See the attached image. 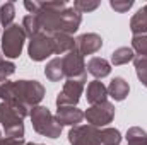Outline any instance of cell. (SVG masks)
Wrapping results in <instances>:
<instances>
[{"label": "cell", "mask_w": 147, "mask_h": 145, "mask_svg": "<svg viewBox=\"0 0 147 145\" xmlns=\"http://www.w3.org/2000/svg\"><path fill=\"white\" fill-rule=\"evenodd\" d=\"M29 116V109L17 103H0V123L5 137L24 138V118Z\"/></svg>", "instance_id": "1"}, {"label": "cell", "mask_w": 147, "mask_h": 145, "mask_svg": "<svg viewBox=\"0 0 147 145\" xmlns=\"http://www.w3.org/2000/svg\"><path fill=\"white\" fill-rule=\"evenodd\" d=\"M12 92H14L12 101L7 103H17L29 111L34 106H39V103L45 97V87L38 80H17L14 82Z\"/></svg>", "instance_id": "2"}, {"label": "cell", "mask_w": 147, "mask_h": 145, "mask_svg": "<svg viewBox=\"0 0 147 145\" xmlns=\"http://www.w3.org/2000/svg\"><path fill=\"white\" fill-rule=\"evenodd\" d=\"M29 118L33 123L34 132L48 137V138H58L62 135V125L57 121L55 114L46 108V106H34L29 111Z\"/></svg>", "instance_id": "3"}, {"label": "cell", "mask_w": 147, "mask_h": 145, "mask_svg": "<svg viewBox=\"0 0 147 145\" xmlns=\"http://www.w3.org/2000/svg\"><path fill=\"white\" fill-rule=\"evenodd\" d=\"M24 41H26V33L21 24L14 22L12 26L5 28L2 34V53L5 55V58L7 60L19 58L24 48Z\"/></svg>", "instance_id": "4"}, {"label": "cell", "mask_w": 147, "mask_h": 145, "mask_svg": "<svg viewBox=\"0 0 147 145\" xmlns=\"http://www.w3.org/2000/svg\"><path fill=\"white\" fill-rule=\"evenodd\" d=\"M87 79H67L62 91L57 96V108L62 106H77L80 101V96L84 92Z\"/></svg>", "instance_id": "5"}, {"label": "cell", "mask_w": 147, "mask_h": 145, "mask_svg": "<svg viewBox=\"0 0 147 145\" xmlns=\"http://www.w3.org/2000/svg\"><path fill=\"white\" fill-rule=\"evenodd\" d=\"M84 118L87 119V125H91V126L106 128L115 118V106L110 101L96 104V106H89L84 111Z\"/></svg>", "instance_id": "6"}, {"label": "cell", "mask_w": 147, "mask_h": 145, "mask_svg": "<svg viewBox=\"0 0 147 145\" xmlns=\"http://www.w3.org/2000/svg\"><path fill=\"white\" fill-rule=\"evenodd\" d=\"M62 65H63V73L67 79H87V70H86V62L84 56L79 51H69L67 55L62 56Z\"/></svg>", "instance_id": "7"}, {"label": "cell", "mask_w": 147, "mask_h": 145, "mask_svg": "<svg viewBox=\"0 0 147 145\" xmlns=\"http://www.w3.org/2000/svg\"><path fill=\"white\" fill-rule=\"evenodd\" d=\"M70 145H99V128L91 125H77L69 132Z\"/></svg>", "instance_id": "8"}, {"label": "cell", "mask_w": 147, "mask_h": 145, "mask_svg": "<svg viewBox=\"0 0 147 145\" xmlns=\"http://www.w3.org/2000/svg\"><path fill=\"white\" fill-rule=\"evenodd\" d=\"M28 55L33 62H43L48 56L55 55L53 53V43L51 38L45 36V34H36L29 39L28 44Z\"/></svg>", "instance_id": "9"}, {"label": "cell", "mask_w": 147, "mask_h": 145, "mask_svg": "<svg viewBox=\"0 0 147 145\" xmlns=\"http://www.w3.org/2000/svg\"><path fill=\"white\" fill-rule=\"evenodd\" d=\"M103 48V38L96 33H86L75 38V51H79L82 56L94 55Z\"/></svg>", "instance_id": "10"}, {"label": "cell", "mask_w": 147, "mask_h": 145, "mask_svg": "<svg viewBox=\"0 0 147 145\" xmlns=\"http://www.w3.org/2000/svg\"><path fill=\"white\" fill-rule=\"evenodd\" d=\"M55 118L62 126H77L84 119V111L77 106H62L57 109Z\"/></svg>", "instance_id": "11"}, {"label": "cell", "mask_w": 147, "mask_h": 145, "mask_svg": "<svg viewBox=\"0 0 147 145\" xmlns=\"http://www.w3.org/2000/svg\"><path fill=\"white\" fill-rule=\"evenodd\" d=\"M86 97H87V103H89L91 106L106 103V101H108V87H106L101 80H92V82L87 84Z\"/></svg>", "instance_id": "12"}, {"label": "cell", "mask_w": 147, "mask_h": 145, "mask_svg": "<svg viewBox=\"0 0 147 145\" xmlns=\"http://www.w3.org/2000/svg\"><path fill=\"white\" fill-rule=\"evenodd\" d=\"M86 70L91 73L96 80L105 79L111 73V63L108 60L101 58V56H92L87 63H86Z\"/></svg>", "instance_id": "13"}, {"label": "cell", "mask_w": 147, "mask_h": 145, "mask_svg": "<svg viewBox=\"0 0 147 145\" xmlns=\"http://www.w3.org/2000/svg\"><path fill=\"white\" fill-rule=\"evenodd\" d=\"M130 92V85L123 77H115L108 85V96L115 101H125Z\"/></svg>", "instance_id": "14"}, {"label": "cell", "mask_w": 147, "mask_h": 145, "mask_svg": "<svg viewBox=\"0 0 147 145\" xmlns=\"http://www.w3.org/2000/svg\"><path fill=\"white\" fill-rule=\"evenodd\" d=\"M51 43L55 55H67L69 51L75 50V38L72 34H55L51 38Z\"/></svg>", "instance_id": "15"}, {"label": "cell", "mask_w": 147, "mask_h": 145, "mask_svg": "<svg viewBox=\"0 0 147 145\" xmlns=\"http://www.w3.org/2000/svg\"><path fill=\"white\" fill-rule=\"evenodd\" d=\"M130 31H132L134 36L147 34V3L132 15V19H130Z\"/></svg>", "instance_id": "16"}, {"label": "cell", "mask_w": 147, "mask_h": 145, "mask_svg": "<svg viewBox=\"0 0 147 145\" xmlns=\"http://www.w3.org/2000/svg\"><path fill=\"white\" fill-rule=\"evenodd\" d=\"M45 75L50 82H60L65 73H63V65H62V58L57 56V58H51L46 67H45Z\"/></svg>", "instance_id": "17"}, {"label": "cell", "mask_w": 147, "mask_h": 145, "mask_svg": "<svg viewBox=\"0 0 147 145\" xmlns=\"http://www.w3.org/2000/svg\"><path fill=\"white\" fill-rule=\"evenodd\" d=\"M135 60V53L132 48L128 46H121V48H116L113 53H111V65L115 67H120V65H127L128 62H134Z\"/></svg>", "instance_id": "18"}, {"label": "cell", "mask_w": 147, "mask_h": 145, "mask_svg": "<svg viewBox=\"0 0 147 145\" xmlns=\"http://www.w3.org/2000/svg\"><path fill=\"white\" fill-rule=\"evenodd\" d=\"M121 133L116 128H101L99 130V145H120Z\"/></svg>", "instance_id": "19"}, {"label": "cell", "mask_w": 147, "mask_h": 145, "mask_svg": "<svg viewBox=\"0 0 147 145\" xmlns=\"http://www.w3.org/2000/svg\"><path fill=\"white\" fill-rule=\"evenodd\" d=\"M14 17H16V5L14 2H5L0 5V24L3 28H9L14 24Z\"/></svg>", "instance_id": "20"}, {"label": "cell", "mask_w": 147, "mask_h": 145, "mask_svg": "<svg viewBox=\"0 0 147 145\" xmlns=\"http://www.w3.org/2000/svg\"><path fill=\"white\" fill-rule=\"evenodd\" d=\"M127 144L128 145H147V132L140 126H132L127 132Z\"/></svg>", "instance_id": "21"}, {"label": "cell", "mask_w": 147, "mask_h": 145, "mask_svg": "<svg viewBox=\"0 0 147 145\" xmlns=\"http://www.w3.org/2000/svg\"><path fill=\"white\" fill-rule=\"evenodd\" d=\"M132 50L137 58H147V34L132 38Z\"/></svg>", "instance_id": "22"}, {"label": "cell", "mask_w": 147, "mask_h": 145, "mask_svg": "<svg viewBox=\"0 0 147 145\" xmlns=\"http://www.w3.org/2000/svg\"><path fill=\"white\" fill-rule=\"evenodd\" d=\"M134 65H135L137 79L142 82L144 87H147V58H137V56H135Z\"/></svg>", "instance_id": "23"}, {"label": "cell", "mask_w": 147, "mask_h": 145, "mask_svg": "<svg viewBox=\"0 0 147 145\" xmlns=\"http://www.w3.org/2000/svg\"><path fill=\"white\" fill-rule=\"evenodd\" d=\"M99 7V0H75L74 2V9L79 14H86V12H92Z\"/></svg>", "instance_id": "24"}, {"label": "cell", "mask_w": 147, "mask_h": 145, "mask_svg": "<svg viewBox=\"0 0 147 145\" xmlns=\"http://www.w3.org/2000/svg\"><path fill=\"white\" fill-rule=\"evenodd\" d=\"M12 87H14V82H10L7 77H0V99L2 101H12Z\"/></svg>", "instance_id": "25"}, {"label": "cell", "mask_w": 147, "mask_h": 145, "mask_svg": "<svg viewBox=\"0 0 147 145\" xmlns=\"http://www.w3.org/2000/svg\"><path fill=\"white\" fill-rule=\"evenodd\" d=\"M111 9L123 14V12H128L132 7H134V0H111L110 2Z\"/></svg>", "instance_id": "26"}, {"label": "cell", "mask_w": 147, "mask_h": 145, "mask_svg": "<svg viewBox=\"0 0 147 145\" xmlns=\"http://www.w3.org/2000/svg\"><path fill=\"white\" fill-rule=\"evenodd\" d=\"M16 72V63L12 62V60H3L2 63H0V77H10L12 73Z\"/></svg>", "instance_id": "27"}, {"label": "cell", "mask_w": 147, "mask_h": 145, "mask_svg": "<svg viewBox=\"0 0 147 145\" xmlns=\"http://www.w3.org/2000/svg\"><path fill=\"white\" fill-rule=\"evenodd\" d=\"M0 145H26L24 138H10V137H2Z\"/></svg>", "instance_id": "28"}, {"label": "cell", "mask_w": 147, "mask_h": 145, "mask_svg": "<svg viewBox=\"0 0 147 145\" xmlns=\"http://www.w3.org/2000/svg\"><path fill=\"white\" fill-rule=\"evenodd\" d=\"M24 7L28 9L29 14H38L41 9V3L39 2H24Z\"/></svg>", "instance_id": "29"}, {"label": "cell", "mask_w": 147, "mask_h": 145, "mask_svg": "<svg viewBox=\"0 0 147 145\" xmlns=\"http://www.w3.org/2000/svg\"><path fill=\"white\" fill-rule=\"evenodd\" d=\"M3 60H5V58H3V55H2V53H0V63H2V62H3Z\"/></svg>", "instance_id": "30"}, {"label": "cell", "mask_w": 147, "mask_h": 145, "mask_svg": "<svg viewBox=\"0 0 147 145\" xmlns=\"http://www.w3.org/2000/svg\"><path fill=\"white\" fill-rule=\"evenodd\" d=\"M26 145H39V144H33V142H26Z\"/></svg>", "instance_id": "31"}, {"label": "cell", "mask_w": 147, "mask_h": 145, "mask_svg": "<svg viewBox=\"0 0 147 145\" xmlns=\"http://www.w3.org/2000/svg\"><path fill=\"white\" fill-rule=\"evenodd\" d=\"M0 138H2V135H0Z\"/></svg>", "instance_id": "32"}, {"label": "cell", "mask_w": 147, "mask_h": 145, "mask_svg": "<svg viewBox=\"0 0 147 145\" xmlns=\"http://www.w3.org/2000/svg\"><path fill=\"white\" fill-rule=\"evenodd\" d=\"M39 145H41V144H39Z\"/></svg>", "instance_id": "33"}]
</instances>
